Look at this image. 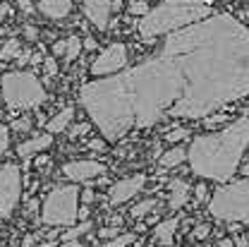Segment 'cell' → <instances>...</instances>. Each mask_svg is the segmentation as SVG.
Masks as SVG:
<instances>
[{"label":"cell","instance_id":"obj_32","mask_svg":"<svg viewBox=\"0 0 249 247\" xmlns=\"http://www.w3.org/2000/svg\"><path fill=\"white\" fill-rule=\"evenodd\" d=\"M24 38H29V41H36V38H38V29L27 24V27H24Z\"/></svg>","mask_w":249,"mask_h":247},{"label":"cell","instance_id":"obj_44","mask_svg":"<svg viewBox=\"0 0 249 247\" xmlns=\"http://www.w3.org/2000/svg\"><path fill=\"white\" fill-rule=\"evenodd\" d=\"M242 173H245V178H249V161L242 166Z\"/></svg>","mask_w":249,"mask_h":247},{"label":"cell","instance_id":"obj_30","mask_svg":"<svg viewBox=\"0 0 249 247\" xmlns=\"http://www.w3.org/2000/svg\"><path fill=\"white\" fill-rule=\"evenodd\" d=\"M118 235H120L118 228H101V230H98V238H103V240H106V238H118Z\"/></svg>","mask_w":249,"mask_h":247},{"label":"cell","instance_id":"obj_2","mask_svg":"<svg viewBox=\"0 0 249 247\" xmlns=\"http://www.w3.org/2000/svg\"><path fill=\"white\" fill-rule=\"evenodd\" d=\"M249 147V118L242 115L237 120L223 127L220 132L199 134L192 139L187 161L194 175L204 180H218L225 183L230 180Z\"/></svg>","mask_w":249,"mask_h":247},{"label":"cell","instance_id":"obj_41","mask_svg":"<svg viewBox=\"0 0 249 247\" xmlns=\"http://www.w3.org/2000/svg\"><path fill=\"white\" fill-rule=\"evenodd\" d=\"M58 247H84L79 240H72V243H62V245H58Z\"/></svg>","mask_w":249,"mask_h":247},{"label":"cell","instance_id":"obj_5","mask_svg":"<svg viewBox=\"0 0 249 247\" xmlns=\"http://www.w3.org/2000/svg\"><path fill=\"white\" fill-rule=\"evenodd\" d=\"M0 92H2V98L10 108H19V111L36 108L48 98L41 79L34 72H24V70H15V72L2 75Z\"/></svg>","mask_w":249,"mask_h":247},{"label":"cell","instance_id":"obj_35","mask_svg":"<svg viewBox=\"0 0 249 247\" xmlns=\"http://www.w3.org/2000/svg\"><path fill=\"white\" fill-rule=\"evenodd\" d=\"M87 130H89V125H87V123H82V125H74V127H72V137H79V134H84Z\"/></svg>","mask_w":249,"mask_h":247},{"label":"cell","instance_id":"obj_4","mask_svg":"<svg viewBox=\"0 0 249 247\" xmlns=\"http://www.w3.org/2000/svg\"><path fill=\"white\" fill-rule=\"evenodd\" d=\"M209 214L225 223H249V178L218 187L209 199Z\"/></svg>","mask_w":249,"mask_h":247},{"label":"cell","instance_id":"obj_27","mask_svg":"<svg viewBox=\"0 0 249 247\" xmlns=\"http://www.w3.org/2000/svg\"><path fill=\"white\" fill-rule=\"evenodd\" d=\"M43 70H46V75H48V77H53V75L58 72V62H55V58H53V56L43 60Z\"/></svg>","mask_w":249,"mask_h":247},{"label":"cell","instance_id":"obj_26","mask_svg":"<svg viewBox=\"0 0 249 247\" xmlns=\"http://www.w3.org/2000/svg\"><path fill=\"white\" fill-rule=\"evenodd\" d=\"M209 233H211V226L201 223V226H196V228H194L192 238H194V240H204V238H209Z\"/></svg>","mask_w":249,"mask_h":247},{"label":"cell","instance_id":"obj_3","mask_svg":"<svg viewBox=\"0 0 249 247\" xmlns=\"http://www.w3.org/2000/svg\"><path fill=\"white\" fill-rule=\"evenodd\" d=\"M206 17H211V0H160L158 7H151V12L142 17L137 29L144 41H154Z\"/></svg>","mask_w":249,"mask_h":247},{"label":"cell","instance_id":"obj_34","mask_svg":"<svg viewBox=\"0 0 249 247\" xmlns=\"http://www.w3.org/2000/svg\"><path fill=\"white\" fill-rule=\"evenodd\" d=\"M89 149H93V152H103V149H106V142H103V139H91V142H89Z\"/></svg>","mask_w":249,"mask_h":247},{"label":"cell","instance_id":"obj_21","mask_svg":"<svg viewBox=\"0 0 249 247\" xmlns=\"http://www.w3.org/2000/svg\"><path fill=\"white\" fill-rule=\"evenodd\" d=\"M82 38L79 36H70L67 38V53H65V60L67 62H72V60H77L79 58V53H82Z\"/></svg>","mask_w":249,"mask_h":247},{"label":"cell","instance_id":"obj_39","mask_svg":"<svg viewBox=\"0 0 249 247\" xmlns=\"http://www.w3.org/2000/svg\"><path fill=\"white\" fill-rule=\"evenodd\" d=\"M79 199H82L84 204H91V202H93V192H91V190H84V192L79 194Z\"/></svg>","mask_w":249,"mask_h":247},{"label":"cell","instance_id":"obj_40","mask_svg":"<svg viewBox=\"0 0 249 247\" xmlns=\"http://www.w3.org/2000/svg\"><path fill=\"white\" fill-rule=\"evenodd\" d=\"M235 247H249V240L247 238H237V240H235Z\"/></svg>","mask_w":249,"mask_h":247},{"label":"cell","instance_id":"obj_12","mask_svg":"<svg viewBox=\"0 0 249 247\" xmlns=\"http://www.w3.org/2000/svg\"><path fill=\"white\" fill-rule=\"evenodd\" d=\"M51 144H53V134H51V132L34 134V137H29V139H24V142L17 144V156H19V158H34L36 154L46 152Z\"/></svg>","mask_w":249,"mask_h":247},{"label":"cell","instance_id":"obj_43","mask_svg":"<svg viewBox=\"0 0 249 247\" xmlns=\"http://www.w3.org/2000/svg\"><path fill=\"white\" fill-rule=\"evenodd\" d=\"M123 2L124 0H113V10H120V7H123Z\"/></svg>","mask_w":249,"mask_h":247},{"label":"cell","instance_id":"obj_8","mask_svg":"<svg viewBox=\"0 0 249 247\" xmlns=\"http://www.w3.org/2000/svg\"><path fill=\"white\" fill-rule=\"evenodd\" d=\"M127 46L124 43H110L96 60L91 62V75L96 79H101V77H113V75H118V72H123L124 65H127Z\"/></svg>","mask_w":249,"mask_h":247},{"label":"cell","instance_id":"obj_7","mask_svg":"<svg viewBox=\"0 0 249 247\" xmlns=\"http://www.w3.org/2000/svg\"><path fill=\"white\" fill-rule=\"evenodd\" d=\"M22 199V173L15 163L0 168V218H10Z\"/></svg>","mask_w":249,"mask_h":247},{"label":"cell","instance_id":"obj_22","mask_svg":"<svg viewBox=\"0 0 249 247\" xmlns=\"http://www.w3.org/2000/svg\"><path fill=\"white\" fill-rule=\"evenodd\" d=\"M127 12L134 15V17H146V15L151 12V7H149L146 0H132V2L127 5Z\"/></svg>","mask_w":249,"mask_h":247},{"label":"cell","instance_id":"obj_13","mask_svg":"<svg viewBox=\"0 0 249 247\" xmlns=\"http://www.w3.org/2000/svg\"><path fill=\"white\" fill-rule=\"evenodd\" d=\"M168 190H170V194H168V204H170V209H182L187 202H189L192 187H189L187 180H182V178H173L170 185H168Z\"/></svg>","mask_w":249,"mask_h":247},{"label":"cell","instance_id":"obj_19","mask_svg":"<svg viewBox=\"0 0 249 247\" xmlns=\"http://www.w3.org/2000/svg\"><path fill=\"white\" fill-rule=\"evenodd\" d=\"M91 230V221H82V223H74V226H70L65 233H62L60 240L65 243H72V240H77V238H82L84 233H89Z\"/></svg>","mask_w":249,"mask_h":247},{"label":"cell","instance_id":"obj_15","mask_svg":"<svg viewBox=\"0 0 249 247\" xmlns=\"http://www.w3.org/2000/svg\"><path fill=\"white\" fill-rule=\"evenodd\" d=\"M175 233H178V218H168V221H160L154 230V238L158 245L170 247L175 240Z\"/></svg>","mask_w":249,"mask_h":247},{"label":"cell","instance_id":"obj_37","mask_svg":"<svg viewBox=\"0 0 249 247\" xmlns=\"http://www.w3.org/2000/svg\"><path fill=\"white\" fill-rule=\"evenodd\" d=\"M17 2H19L22 12H27V15H29V12H34V2H31V0H17Z\"/></svg>","mask_w":249,"mask_h":247},{"label":"cell","instance_id":"obj_1","mask_svg":"<svg viewBox=\"0 0 249 247\" xmlns=\"http://www.w3.org/2000/svg\"><path fill=\"white\" fill-rule=\"evenodd\" d=\"M249 96V29L232 15H211L165 36L137 67L82 87L79 101L108 142L163 118L204 120Z\"/></svg>","mask_w":249,"mask_h":247},{"label":"cell","instance_id":"obj_38","mask_svg":"<svg viewBox=\"0 0 249 247\" xmlns=\"http://www.w3.org/2000/svg\"><path fill=\"white\" fill-rule=\"evenodd\" d=\"M7 15H10V5L7 2H0V24L7 19Z\"/></svg>","mask_w":249,"mask_h":247},{"label":"cell","instance_id":"obj_24","mask_svg":"<svg viewBox=\"0 0 249 247\" xmlns=\"http://www.w3.org/2000/svg\"><path fill=\"white\" fill-rule=\"evenodd\" d=\"M189 137V130L187 127H175V130H170V132H165V142H170V144H175V142H182Z\"/></svg>","mask_w":249,"mask_h":247},{"label":"cell","instance_id":"obj_20","mask_svg":"<svg viewBox=\"0 0 249 247\" xmlns=\"http://www.w3.org/2000/svg\"><path fill=\"white\" fill-rule=\"evenodd\" d=\"M156 209V199H144V202H137L132 209H129V216L132 218H142L146 214H151Z\"/></svg>","mask_w":249,"mask_h":247},{"label":"cell","instance_id":"obj_23","mask_svg":"<svg viewBox=\"0 0 249 247\" xmlns=\"http://www.w3.org/2000/svg\"><path fill=\"white\" fill-rule=\"evenodd\" d=\"M134 240H137L134 233H124V235H118L115 240H108L103 247H127V245H132Z\"/></svg>","mask_w":249,"mask_h":247},{"label":"cell","instance_id":"obj_17","mask_svg":"<svg viewBox=\"0 0 249 247\" xmlns=\"http://www.w3.org/2000/svg\"><path fill=\"white\" fill-rule=\"evenodd\" d=\"M187 158V152L185 149H180V147H173V149H168L165 154L160 156V168H178L182 161Z\"/></svg>","mask_w":249,"mask_h":247},{"label":"cell","instance_id":"obj_29","mask_svg":"<svg viewBox=\"0 0 249 247\" xmlns=\"http://www.w3.org/2000/svg\"><path fill=\"white\" fill-rule=\"evenodd\" d=\"M29 127H31V123L27 120V118H19V120L12 123V130H17V132H27Z\"/></svg>","mask_w":249,"mask_h":247},{"label":"cell","instance_id":"obj_16","mask_svg":"<svg viewBox=\"0 0 249 247\" xmlns=\"http://www.w3.org/2000/svg\"><path fill=\"white\" fill-rule=\"evenodd\" d=\"M72 118H74V108L72 106H67V108H62L58 115H53L48 125H46V132H51V134H60L67 130V125L72 123Z\"/></svg>","mask_w":249,"mask_h":247},{"label":"cell","instance_id":"obj_9","mask_svg":"<svg viewBox=\"0 0 249 247\" xmlns=\"http://www.w3.org/2000/svg\"><path fill=\"white\" fill-rule=\"evenodd\" d=\"M103 173H106V163L93 161V158H79V161H70L62 166V175L72 183H87Z\"/></svg>","mask_w":249,"mask_h":247},{"label":"cell","instance_id":"obj_11","mask_svg":"<svg viewBox=\"0 0 249 247\" xmlns=\"http://www.w3.org/2000/svg\"><path fill=\"white\" fill-rule=\"evenodd\" d=\"M110 12H113V0H84V15L96 29L106 31L110 27Z\"/></svg>","mask_w":249,"mask_h":247},{"label":"cell","instance_id":"obj_31","mask_svg":"<svg viewBox=\"0 0 249 247\" xmlns=\"http://www.w3.org/2000/svg\"><path fill=\"white\" fill-rule=\"evenodd\" d=\"M194 194H196V199H199V202H204V199H206V194H209V190H206V185H204V183H199V185H196V190H194Z\"/></svg>","mask_w":249,"mask_h":247},{"label":"cell","instance_id":"obj_36","mask_svg":"<svg viewBox=\"0 0 249 247\" xmlns=\"http://www.w3.org/2000/svg\"><path fill=\"white\" fill-rule=\"evenodd\" d=\"M82 46H84L87 51H96V48H98V43H96V38H91V36H87V41H82Z\"/></svg>","mask_w":249,"mask_h":247},{"label":"cell","instance_id":"obj_18","mask_svg":"<svg viewBox=\"0 0 249 247\" xmlns=\"http://www.w3.org/2000/svg\"><path fill=\"white\" fill-rule=\"evenodd\" d=\"M19 53H22V41H19V38H10V41H5L2 48H0V60H5V62L17 60Z\"/></svg>","mask_w":249,"mask_h":247},{"label":"cell","instance_id":"obj_42","mask_svg":"<svg viewBox=\"0 0 249 247\" xmlns=\"http://www.w3.org/2000/svg\"><path fill=\"white\" fill-rule=\"evenodd\" d=\"M218 247H235V243H232V240H220Z\"/></svg>","mask_w":249,"mask_h":247},{"label":"cell","instance_id":"obj_25","mask_svg":"<svg viewBox=\"0 0 249 247\" xmlns=\"http://www.w3.org/2000/svg\"><path fill=\"white\" fill-rule=\"evenodd\" d=\"M7 144H10V132H7V127L0 123V156L7 152Z\"/></svg>","mask_w":249,"mask_h":247},{"label":"cell","instance_id":"obj_10","mask_svg":"<svg viewBox=\"0 0 249 247\" xmlns=\"http://www.w3.org/2000/svg\"><path fill=\"white\" fill-rule=\"evenodd\" d=\"M146 183L144 175H129V178H123L118 183H113V187L108 190V202L110 207H120L124 202H129L142 187Z\"/></svg>","mask_w":249,"mask_h":247},{"label":"cell","instance_id":"obj_33","mask_svg":"<svg viewBox=\"0 0 249 247\" xmlns=\"http://www.w3.org/2000/svg\"><path fill=\"white\" fill-rule=\"evenodd\" d=\"M31 58H34V56H31V51H27V48H22V53H19V58H17V62H19V65H27V62H31Z\"/></svg>","mask_w":249,"mask_h":247},{"label":"cell","instance_id":"obj_14","mask_svg":"<svg viewBox=\"0 0 249 247\" xmlns=\"http://www.w3.org/2000/svg\"><path fill=\"white\" fill-rule=\"evenodd\" d=\"M38 10L48 19H62L72 12V0H41Z\"/></svg>","mask_w":249,"mask_h":247},{"label":"cell","instance_id":"obj_6","mask_svg":"<svg viewBox=\"0 0 249 247\" xmlns=\"http://www.w3.org/2000/svg\"><path fill=\"white\" fill-rule=\"evenodd\" d=\"M79 218V190L77 185H58L41 204V223L51 228H70Z\"/></svg>","mask_w":249,"mask_h":247},{"label":"cell","instance_id":"obj_28","mask_svg":"<svg viewBox=\"0 0 249 247\" xmlns=\"http://www.w3.org/2000/svg\"><path fill=\"white\" fill-rule=\"evenodd\" d=\"M67 53V41H55L53 43V58H65Z\"/></svg>","mask_w":249,"mask_h":247}]
</instances>
